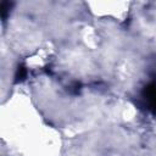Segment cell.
<instances>
[{"label": "cell", "instance_id": "obj_3", "mask_svg": "<svg viewBox=\"0 0 156 156\" xmlns=\"http://www.w3.org/2000/svg\"><path fill=\"white\" fill-rule=\"evenodd\" d=\"M11 6H12V2H10V1H2L1 2V17H2V20L5 21L6 20V17H7V13L10 12V10H11Z\"/></svg>", "mask_w": 156, "mask_h": 156}, {"label": "cell", "instance_id": "obj_2", "mask_svg": "<svg viewBox=\"0 0 156 156\" xmlns=\"http://www.w3.org/2000/svg\"><path fill=\"white\" fill-rule=\"evenodd\" d=\"M27 68L23 65H18L16 72H15V83H21L27 78Z\"/></svg>", "mask_w": 156, "mask_h": 156}, {"label": "cell", "instance_id": "obj_1", "mask_svg": "<svg viewBox=\"0 0 156 156\" xmlns=\"http://www.w3.org/2000/svg\"><path fill=\"white\" fill-rule=\"evenodd\" d=\"M144 106L152 113H156V82L147 84L141 93Z\"/></svg>", "mask_w": 156, "mask_h": 156}]
</instances>
